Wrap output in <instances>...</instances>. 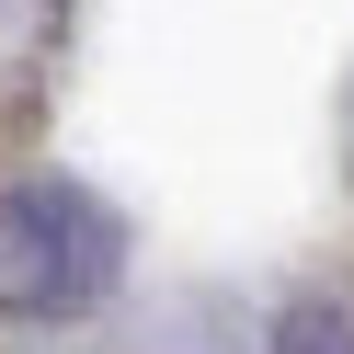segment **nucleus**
Wrapping results in <instances>:
<instances>
[{"instance_id": "nucleus-2", "label": "nucleus", "mask_w": 354, "mask_h": 354, "mask_svg": "<svg viewBox=\"0 0 354 354\" xmlns=\"http://www.w3.org/2000/svg\"><path fill=\"white\" fill-rule=\"evenodd\" d=\"M286 354H354V331H343V320H320V308H308V320H286Z\"/></svg>"}, {"instance_id": "nucleus-1", "label": "nucleus", "mask_w": 354, "mask_h": 354, "mask_svg": "<svg viewBox=\"0 0 354 354\" xmlns=\"http://www.w3.org/2000/svg\"><path fill=\"white\" fill-rule=\"evenodd\" d=\"M115 274V217L80 183H12L0 194V308L24 320H69Z\"/></svg>"}]
</instances>
